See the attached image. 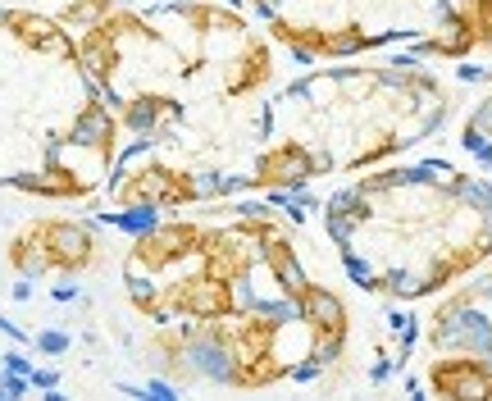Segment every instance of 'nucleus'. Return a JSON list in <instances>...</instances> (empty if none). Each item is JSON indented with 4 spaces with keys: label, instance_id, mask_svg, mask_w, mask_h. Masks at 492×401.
<instances>
[{
    "label": "nucleus",
    "instance_id": "nucleus-1",
    "mask_svg": "<svg viewBox=\"0 0 492 401\" xmlns=\"http://www.w3.org/2000/svg\"><path fill=\"white\" fill-rule=\"evenodd\" d=\"M146 360L178 388H315L351 347V301L269 196L156 215L119 260Z\"/></svg>",
    "mask_w": 492,
    "mask_h": 401
},
{
    "label": "nucleus",
    "instance_id": "nucleus-2",
    "mask_svg": "<svg viewBox=\"0 0 492 401\" xmlns=\"http://www.w3.org/2000/svg\"><path fill=\"white\" fill-rule=\"evenodd\" d=\"M123 151L182 174L191 205L242 196V165L287 55L237 0H60Z\"/></svg>",
    "mask_w": 492,
    "mask_h": 401
},
{
    "label": "nucleus",
    "instance_id": "nucleus-3",
    "mask_svg": "<svg viewBox=\"0 0 492 401\" xmlns=\"http://www.w3.org/2000/svg\"><path fill=\"white\" fill-rule=\"evenodd\" d=\"M451 119V87L420 55L324 60L283 78L256 114L242 196H292L410 155Z\"/></svg>",
    "mask_w": 492,
    "mask_h": 401
},
{
    "label": "nucleus",
    "instance_id": "nucleus-4",
    "mask_svg": "<svg viewBox=\"0 0 492 401\" xmlns=\"http://www.w3.org/2000/svg\"><path fill=\"white\" fill-rule=\"evenodd\" d=\"M320 228L365 297L433 301L492 265V178L451 160H388L333 187Z\"/></svg>",
    "mask_w": 492,
    "mask_h": 401
},
{
    "label": "nucleus",
    "instance_id": "nucleus-5",
    "mask_svg": "<svg viewBox=\"0 0 492 401\" xmlns=\"http://www.w3.org/2000/svg\"><path fill=\"white\" fill-rule=\"evenodd\" d=\"M123 151V128L87 69L73 27L42 5H0V187L92 200Z\"/></svg>",
    "mask_w": 492,
    "mask_h": 401
},
{
    "label": "nucleus",
    "instance_id": "nucleus-6",
    "mask_svg": "<svg viewBox=\"0 0 492 401\" xmlns=\"http://www.w3.org/2000/svg\"><path fill=\"white\" fill-rule=\"evenodd\" d=\"M287 60H360L415 51L442 23L451 0H237Z\"/></svg>",
    "mask_w": 492,
    "mask_h": 401
},
{
    "label": "nucleus",
    "instance_id": "nucleus-7",
    "mask_svg": "<svg viewBox=\"0 0 492 401\" xmlns=\"http://www.w3.org/2000/svg\"><path fill=\"white\" fill-rule=\"evenodd\" d=\"M433 360L420 383L433 397H492V265L469 274L424 319Z\"/></svg>",
    "mask_w": 492,
    "mask_h": 401
},
{
    "label": "nucleus",
    "instance_id": "nucleus-8",
    "mask_svg": "<svg viewBox=\"0 0 492 401\" xmlns=\"http://www.w3.org/2000/svg\"><path fill=\"white\" fill-rule=\"evenodd\" d=\"M101 228L73 215H32L5 242V265L18 279H78L101 265Z\"/></svg>",
    "mask_w": 492,
    "mask_h": 401
},
{
    "label": "nucleus",
    "instance_id": "nucleus-9",
    "mask_svg": "<svg viewBox=\"0 0 492 401\" xmlns=\"http://www.w3.org/2000/svg\"><path fill=\"white\" fill-rule=\"evenodd\" d=\"M410 55H420L429 64L492 60V0H451L442 23Z\"/></svg>",
    "mask_w": 492,
    "mask_h": 401
},
{
    "label": "nucleus",
    "instance_id": "nucleus-10",
    "mask_svg": "<svg viewBox=\"0 0 492 401\" xmlns=\"http://www.w3.org/2000/svg\"><path fill=\"white\" fill-rule=\"evenodd\" d=\"M460 146L484 174H492V96H484L460 123Z\"/></svg>",
    "mask_w": 492,
    "mask_h": 401
}]
</instances>
